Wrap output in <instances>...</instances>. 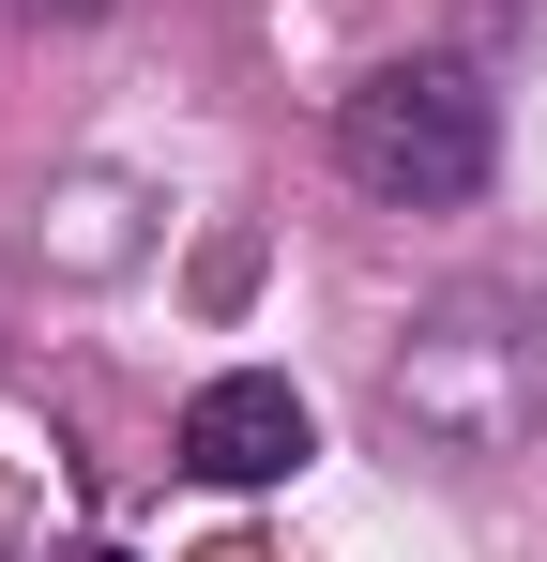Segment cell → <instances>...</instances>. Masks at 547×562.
I'll return each instance as SVG.
<instances>
[{"label": "cell", "instance_id": "2", "mask_svg": "<svg viewBox=\"0 0 547 562\" xmlns=\"http://www.w3.org/2000/svg\"><path fill=\"white\" fill-rule=\"evenodd\" d=\"M335 168L395 213H456L502 168V106H487L471 61H380V77L335 92Z\"/></svg>", "mask_w": 547, "mask_h": 562}, {"label": "cell", "instance_id": "3", "mask_svg": "<svg viewBox=\"0 0 547 562\" xmlns=\"http://www.w3.org/2000/svg\"><path fill=\"white\" fill-rule=\"evenodd\" d=\"M304 457H320V411L274 366H228V380L182 395V471H198V486H289Z\"/></svg>", "mask_w": 547, "mask_h": 562}, {"label": "cell", "instance_id": "4", "mask_svg": "<svg viewBox=\"0 0 547 562\" xmlns=\"http://www.w3.org/2000/svg\"><path fill=\"white\" fill-rule=\"evenodd\" d=\"M471 15H487V31H547V0H471Z\"/></svg>", "mask_w": 547, "mask_h": 562}, {"label": "cell", "instance_id": "1", "mask_svg": "<svg viewBox=\"0 0 547 562\" xmlns=\"http://www.w3.org/2000/svg\"><path fill=\"white\" fill-rule=\"evenodd\" d=\"M380 426H395V457H426V471L533 457V426H547V319L533 304H487V289L426 304L380 350Z\"/></svg>", "mask_w": 547, "mask_h": 562}, {"label": "cell", "instance_id": "6", "mask_svg": "<svg viewBox=\"0 0 547 562\" xmlns=\"http://www.w3.org/2000/svg\"><path fill=\"white\" fill-rule=\"evenodd\" d=\"M31 15H107V0H31Z\"/></svg>", "mask_w": 547, "mask_h": 562}, {"label": "cell", "instance_id": "5", "mask_svg": "<svg viewBox=\"0 0 547 562\" xmlns=\"http://www.w3.org/2000/svg\"><path fill=\"white\" fill-rule=\"evenodd\" d=\"M198 562H274V548H259V532H228V548H198Z\"/></svg>", "mask_w": 547, "mask_h": 562}]
</instances>
